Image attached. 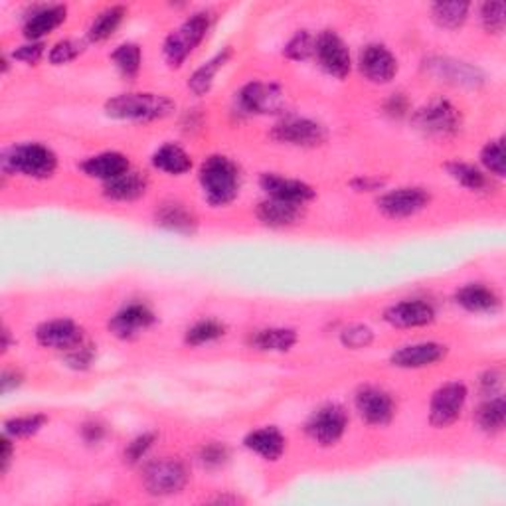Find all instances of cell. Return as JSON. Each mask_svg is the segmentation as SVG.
Segmentation results:
<instances>
[{
	"label": "cell",
	"mask_w": 506,
	"mask_h": 506,
	"mask_svg": "<svg viewBox=\"0 0 506 506\" xmlns=\"http://www.w3.org/2000/svg\"><path fill=\"white\" fill-rule=\"evenodd\" d=\"M200 184L212 206H226L240 192V171L224 155L208 156L200 166Z\"/></svg>",
	"instance_id": "6da1fadb"
},
{
	"label": "cell",
	"mask_w": 506,
	"mask_h": 506,
	"mask_svg": "<svg viewBox=\"0 0 506 506\" xmlns=\"http://www.w3.org/2000/svg\"><path fill=\"white\" fill-rule=\"evenodd\" d=\"M174 102L161 93H121L105 103L109 117L125 121H158L174 111Z\"/></svg>",
	"instance_id": "7a4b0ae2"
},
{
	"label": "cell",
	"mask_w": 506,
	"mask_h": 506,
	"mask_svg": "<svg viewBox=\"0 0 506 506\" xmlns=\"http://www.w3.org/2000/svg\"><path fill=\"white\" fill-rule=\"evenodd\" d=\"M58 168V156L52 148L40 143L16 145L3 155V171L22 174L36 181L49 178Z\"/></svg>",
	"instance_id": "3957f363"
},
{
	"label": "cell",
	"mask_w": 506,
	"mask_h": 506,
	"mask_svg": "<svg viewBox=\"0 0 506 506\" xmlns=\"http://www.w3.org/2000/svg\"><path fill=\"white\" fill-rule=\"evenodd\" d=\"M212 16L214 14L210 10H200V13H194L191 18H186L173 34H168L163 48L168 66L181 67L186 62V58L202 44L208 30L212 26Z\"/></svg>",
	"instance_id": "277c9868"
},
{
	"label": "cell",
	"mask_w": 506,
	"mask_h": 506,
	"mask_svg": "<svg viewBox=\"0 0 506 506\" xmlns=\"http://www.w3.org/2000/svg\"><path fill=\"white\" fill-rule=\"evenodd\" d=\"M188 483V471L178 459H156L143 471V487L155 497H171L181 493Z\"/></svg>",
	"instance_id": "5b68a950"
},
{
	"label": "cell",
	"mask_w": 506,
	"mask_h": 506,
	"mask_svg": "<svg viewBox=\"0 0 506 506\" xmlns=\"http://www.w3.org/2000/svg\"><path fill=\"white\" fill-rule=\"evenodd\" d=\"M413 125L425 135L449 137L461 129V115L457 107L449 103L448 99H433L431 103L415 111Z\"/></svg>",
	"instance_id": "8992f818"
},
{
	"label": "cell",
	"mask_w": 506,
	"mask_h": 506,
	"mask_svg": "<svg viewBox=\"0 0 506 506\" xmlns=\"http://www.w3.org/2000/svg\"><path fill=\"white\" fill-rule=\"evenodd\" d=\"M346 428H349V415H346V410L339 404L323 405L306 422L309 438L315 443L323 445V448H331V445L339 443Z\"/></svg>",
	"instance_id": "52a82bcc"
},
{
	"label": "cell",
	"mask_w": 506,
	"mask_h": 506,
	"mask_svg": "<svg viewBox=\"0 0 506 506\" xmlns=\"http://www.w3.org/2000/svg\"><path fill=\"white\" fill-rule=\"evenodd\" d=\"M467 386L449 382L435 390L430 404V422L435 428H449L459 420L465 404H467Z\"/></svg>",
	"instance_id": "ba28073f"
},
{
	"label": "cell",
	"mask_w": 506,
	"mask_h": 506,
	"mask_svg": "<svg viewBox=\"0 0 506 506\" xmlns=\"http://www.w3.org/2000/svg\"><path fill=\"white\" fill-rule=\"evenodd\" d=\"M431 196L425 188L418 186H405L395 188V191L386 192L378 198V210L392 220H404L420 214L430 206Z\"/></svg>",
	"instance_id": "9c48e42d"
},
{
	"label": "cell",
	"mask_w": 506,
	"mask_h": 506,
	"mask_svg": "<svg viewBox=\"0 0 506 506\" xmlns=\"http://www.w3.org/2000/svg\"><path fill=\"white\" fill-rule=\"evenodd\" d=\"M315 56L326 74L339 79L351 74V49L344 44V40L333 32V30H324L323 34L315 38Z\"/></svg>",
	"instance_id": "30bf717a"
},
{
	"label": "cell",
	"mask_w": 506,
	"mask_h": 506,
	"mask_svg": "<svg viewBox=\"0 0 506 506\" xmlns=\"http://www.w3.org/2000/svg\"><path fill=\"white\" fill-rule=\"evenodd\" d=\"M240 105L247 113L275 115L285 111L287 97L283 89L277 87L275 84L252 82L240 92Z\"/></svg>",
	"instance_id": "8fae6325"
},
{
	"label": "cell",
	"mask_w": 506,
	"mask_h": 506,
	"mask_svg": "<svg viewBox=\"0 0 506 506\" xmlns=\"http://www.w3.org/2000/svg\"><path fill=\"white\" fill-rule=\"evenodd\" d=\"M36 341L44 349L69 352L84 344V329L72 319L46 321L36 329Z\"/></svg>",
	"instance_id": "7c38bea8"
},
{
	"label": "cell",
	"mask_w": 506,
	"mask_h": 506,
	"mask_svg": "<svg viewBox=\"0 0 506 506\" xmlns=\"http://www.w3.org/2000/svg\"><path fill=\"white\" fill-rule=\"evenodd\" d=\"M354 405L360 418L370 425H386L395 415L394 398L386 390L376 388V386H362L354 395Z\"/></svg>",
	"instance_id": "4fadbf2b"
},
{
	"label": "cell",
	"mask_w": 506,
	"mask_h": 506,
	"mask_svg": "<svg viewBox=\"0 0 506 506\" xmlns=\"http://www.w3.org/2000/svg\"><path fill=\"white\" fill-rule=\"evenodd\" d=\"M271 137L277 143L293 146H319L326 141V131L323 125L311 119H287L273 127Z\"/></svg>",
	"instance_id": "5bb4252c"
},
{
	"label": "cell",
	"mask_w": 506,
	"mask_h": 506,
	"mask_svg": "<svg viewBox=\"0 0 506 506\" xmlns=\"http://www.w3.org/2000/svg\"><path fill=\"white\" fill-rule=\"evenodd\" d=\"M360 72L372 84H390L398 74V59L382 44H368L359 58Z\"/></svg>",
	"instance_id": "9a60e30c"
},
{
	"label": "cell",
	"mask_w": 506,
	"mask_h": 506,
	"mask_svg": "<svg viewBox=\"0 0 506 506\" xmlns=\"http://www.w3.org/2000/svg\"><path fill=\"white\" fill-rule=\"evenodd\" d=\"M448 354V346L439 342H415L402 346L390 356V362L395 368L404 370H418L428 368V366L438 364Z\"/></svg>",
	"instance_id": "2e32d148"
},
{
	"label": "cell",
	"mask_w": 506,
	"mask_h": 506,
	"mask_svg": "<svg viewBox=\"0 0 506 506\" xmlns=\"http://www.w3.org/2000/svg\"><path fill=\"white\" fill-rule=\"evenodd\" d=\"M260 186L265 191V194L275 200L281 202H291L305 206L306 202H311L315 198V188L306 182L295 181V178H285L280 174H262Z\"/></svg>",
	"instance_id": "e0dca14e"
},
{
	"label": "cell",
	"mask_w": 506,
	"mask_h": 506,
	"mask_svg": "<svg viewBox=\"0 0 506 506\" xmlns=\"http://www.w3.org/2000/svg\"><path fill=\"white\" fill-rule=\"evenodd\" d=\"M153 324H155V313L143 303H131L123 306V309L109 321V331H111L117 339L129 341L135 339L137 334H141Z\"/></svg>",
	"instance_id": "ac0fdd59"
},
{
	"label": "cell",
	"mask_w": 506,
	"mask_h": 506,
	"mask_svg": "<svg viewBox=\"0 0 506 506\" xmlns=\"http://www.w3.org/2000/svg\"><path fill=\"white\" fill-rule=\"evenodd\" d=\"M384 319L398 329H418V326H428L435 321V309L428 301L422 299L402 301L388 306Z\"/></svg>",
	"instance_id": "d6986e66"
},
{
	"label": "cell",
	"mask_w": 506,
	"mask_h": 506,
	"mask_svg": "<svg viewBox=\"0 0 506 506\" xmlns=\"http://www.w3.org/2000/svg\"><path fill=\"white\" fill-rule=\"evenodd\" d=\"M431 74L445 79V82L455 85H467V87H479L484 82V75L479 67L469 66L465 62L449 58H435L430 59V64H425Z\"/></svg>",
	"instance_id": "ffe728a7"
},
{
	"label": "cell",
	"mask_w": 506,
	"mask_h": 506,
	"mask_svg": "<svg viewBox=\"0 0 506 506\" xmlns=\"http://www.w3.org/2000/svg\"><path fill=\"white\" fill-rule=\"evenodd\" d=\"M67 8L64 4H42L36 6L24 20V36L32 42H40V38L54 32L58 26L66 22Z\"/></svg>",
	"instance_id": "44dd1931"
},
{
	"label": "cell",
	"mask_w": 506,
	"mask_h": 506,
	"mask_svg": "<svg viewBox=\"0 0 506 506\" xmlns=\"http://www.w3.org/2000/svg\"><path fill=\"white\" fill-rule=\"evenodd\" d=\"M82 171L89 178H97V181L109 182L113 181V178L131 171V164H129V158L123 153L111 151V153L89 156L87 161L82 163Z\"/></svg>",
	"instance_id": "7402d4cb"
},
{
	"label": "cell",
	"mask_w": 506,
	"mask_h": 506,
	"mask_svg": "<svg viewBox=\"0 0 506 506\" xmlns=\"http://www.w3.org/2000/svg\"><path fill=\"white\" fill-rule=\"evenodd\" d=\"M244 445L252 453L260 455V457H263L265 461H277L281 459V455L285 453L287 441L285 435L277 428H262L247 433Z\"/></svg>",
	"instance_id": "603a6c76"
},
{
	"label": "cell",
	"mask_w": 506,
	"mask_h": 506,
	"mask_svg": "<svg viewBox=\"0 0 506 506\" xmlns=\"http://www.w3.org/2000/svg\"><path fill=\"white\" fill-rule=\"evenodd\" d=\"M257 217L270 227H289L295 226L303 217V206L281 202L275 198H267L257 206Z\"/></svg>",
	"instance_id": "cb8c5ba5"
},
{
	"label": "cell",
	"mask_w": 506,
	"mask_h": 506,
	"mask_svg": "<svg viewBox=\"0 0 506 506\" xmlns=\"http://www.w3.org/2000/svg\"><path fill=\"white\" fill-rule=\"evenodd\" d=\"M455 301H457V305H461L465 311L471 313H493L501 306L499 295L483 283L463 285L461 289L455 293Z\"/></svg>",
	"instance_id": "d4e9b609"
},
{
	"label": "cell",
	"mask_w": 506,
	"mask_h": 506,
	"mask_svg": "<svg viewBox=\"0 0 506 506\" xmlns=\"http://www.w3.org/2000/svg\"><path fill=\"white\" fill-rule=\"evenodd\" d=\"M146 188H148L146 176H143L141 173L129 171L121 176L113 178V181L103 182V194L109 198V200L131 202L137 200V198L145 196Z\"/></svg>",
	"instance_id": "484cf974"
},
{
	"label": "cell",
	"mask_w": 506,
	"mask_h": 506,
	"mask_svg": "<svg viewBox=\"0 0 506 506\" xmlns=\"http://www.w3.org/2000/svg\"><path fill=\"white\" fill-rule=\"evenodd\" d=\"M155 217H156L158 226H163V227H166V230L178 232V234H194L196 226H198L196 216L181 202L161 204L158 206Z\"/></svg>",
	"instance_id": "4316f807"
},
{
	"label": "cell",
	"mask_w": 506,
	"mask_h": 506,
	"mask_svg": "<svg viewBox=\"0 0 506 506\" xmlns=\"http://www.w3.org/2000/svg\"><path fill=\"white\" fill-rule=\"evenodd\" d=\"M299 341L297 331L283 329V326H271V329L255 331L250 339V344L257 351L265 352H287Z\"/></svg>",
	"instance_id": "83f0119b"
},
{
	"label": "cell",
	"mask_w": 506,
	"mask_h": 506,
	"mask_svg": "<svg viewBox=\"0 0 506 506\" xmlns=\"http://www.w3.org/2000/svg\"><path fill=\"white\" fill-rule=\"evenodd\" d=\"M153 166L166 174L181 176L192 168V158L182 146L166 143L153 155Z\"/></svg>",
	"instance_id": "f1b7e54d"
},
{
	"label": "cell",
	"mask_w": 506,
	"mask_h": 506,
	"mask_svg": "<svg viewBox=\"0 0 506 506\" xmlns=\"http://www.w3.org/2000/svg\"><path fill=\"white\" fill-rule=\"evenodd\" d=\"M125 16H127V8L121 4L103 8L87 28L89 42H105L107 38H111L115 34V30L121 26Z\"/></svg>",
	"instance_id": "f546056e"
},
{
	"label": "cell",
	"mask_w": 506,
	"mask_h": 506,
	"mask_svg": "<svg viewBox=\"0 0 506 506\" xmlns=\"http://www.w3.org/2000/svg\"><path fill=\"white\" fill-rule=\"evenodd\" d=\"M504 420H506V404L501 394L489 395V398L479 405L477 412H475V422H477L479 430L491 435L502 431Z\"/></svg>",
	"instance_id": "4dcf8cb0"
},
{
	"label": "cell",
	"mask_w": 506,
	"mask_h": 506,
	"mask_svg": "<svg viewBox=\"0 0 506 506\" xmlns=\"http://www.w3.org/2000/svg\"><path fill=\"white\" fill-rule=\"evenodd\" d=\"M230 56H232V49L226 48L224 52H217L212 59H208L204 66L198 67L196 72L192 74V77L188 79V87H191V92L196 93V95H204V93L210 92L216 74L220 72L224 64L227 62V59H230Z\"/></svg>",
	"instance_id": "1f68e13d"
},
{
	"label": "cell",
	"mask_w": 506,
	"mask_h": 506,
	"mask_svg": "<svg viewBox=\"0 0 506 506\" xmlns=\"http://www.w3.org/2000/svg\"><path fill=\"white\" fill-rule=\"evenodd\" d=\"M469 3L463 0H451V3H435L431 6V18L438 22L441 28L455 30L465 24V20L469 16Z\"/></svg>",
	"instance_id": "d6a6232c"
},
{
	"label": "cell",
	"mask_w": 506,
	"mask_h": 506,
	"mask_svg": "<svg viewBox=\"0 0 506 506\" xmlns=\"http://www.w3.org/2000/svg\"><path fill=\"white\" fill-rule=\"evenodd\" d=\"M445 168H448V173H449L453 181H457L459 184H463L465 188H469V191H473V192L484 191V188L489 186V178L484 176V173L479 171L477 166L455 161V163L445 164Z\"/></svg>",
	"instance_id": "836d02e7"
},
{
	"label": "cell",
	"mask_w": 506,
	"mask_h": 506,
	"mask_svg": "<svg viewBox=\"0 0 506 506\" xmlns=\"http://www.w3.org/2000/svg\"><path fill=\"white\" fill-rule=\"evenodd\" d=\"M111 59H113L115 67L119 69V74H121L125 79H133V77H137L138 72H141L143 54H141V48H138L137 44H131V42L121 44L111 54Z\"/></svg>",
	"instance_id": "e575fe53"
},
{
	"label": "cell",
	"mask_w": 506,
	"mask_h": 506,
	"mask_svg": "<svg viewBox=\"0 0 506 506\" xmlns=\"http://www.w3.org/2000/svg\"><path fill=\"white\" fill-rule=\"evenodd\" d=\"M48 423L44 413H30V415H18V418H10L4 422V433L13 439L32 438L40 430Z\"/></svg>",
	"instance_id": "d590c367"
},
{
	"label": "cell",
	"mask_w": 506,
	"mask_h": 506,
	"mask_svg": "<svg viewBox=\"0 0 506 506\" xmlns=\"http://www.w3.org/2000/svg\"><path fill=\"white\" fill-rule=\"evenodd\" d=\"M224 334H226V326L220 321L206 319V321H198L196 324H192L191 329L186 331L184 341L191 346H202V344L222 339Z\"/></svg>",
	"instance_id": "8d00e7d4"
},
{
	"label": "cell",
	"mask_w": 506,
	"mask_h": 506,
	"mask_svg": "<svg viewBox=\"0 0 506 506\" xmlns=\"http://www.w3.org/2000/svg\"><path fill=\"white\" fill-rule=\"evenodd\" d=\"M481 163L487 171L494 176L502 178L506 171V155H504V141L497 138V141H489L481 151Z\"/></svg>",
	"instance_id": "74e56055"
},
{
	"label": "cell",
	"mask_w": 506,
	"mask_h": 506,
	"mask_svg": "<svg viewBox=\"0 0 506 506\" xmlns=\"http://www.w3.org/2000/svg\"><path fill=\"white\" fill-rule=\"evenodd\" d=\"M481 24L491 34H501L506 24L504 16V3L501 0H494V3H484L481 6Z\"/></svg>",
	"instance_id": "f35d334b"
},
{
	"label": "cell",
	"mask_w": 506,
	"mask_h": 506,
	"mask_svg": "<svg viewBox=\"0 0 506 506\" xmlns=\"http://www.w3.org/2000/svg\"><path fill=\"white\" fill-rule=\"evenodd\" d=\"M283 54L289 58V59H306L315 54V38L306 32V30H301V32H297L289 42H287Z\"/></svg>",
	"instance_id": "ab89813d"
},
{
	"label": "cell",
	"mask_w": 506,
	"mask_h": 506,
	"mask_svg": "<svg viewBox=\"0 0 506 506\" xmlns=\"http://www.w3.org/2000/svg\"><path fill=\"white\" fill-rule=\"evenodd\" d=\"M374 341V333L370 326L366 324H351L341 333V342L346 346V349H366L370 346Z\"/></svg>",
	"instance_id": "60d3db41"
},
{
	"label": "cell",
	"mask_w": 506,
	"mask_h": 506,
	"mask_svg": "<svg viewBox=\"0 0 506 506\" xmlns=\"http://www.w3.org/2000/svg\"><path fill=\"white\" fill-rule=\"evenodd\" d=\"M84 52V42H79V40H62V42H58L52 49H49V62L54 66H64L74 62V59Z\"/></svg>",
	"instance_id": "b9f144b4"
},
{
	"label": "cell",
	"mask_w": 506,
	"mask_h": 506,
	"mask_svg": "<svg viewBox=\"0 0 506 506\" xmlns=\"http://www.w3.org/2000/svg\"><path fill=\"white\" fill-rule=\"evenodd\" d=\"M156 441V435L155 433H141L138 438H135L131 443L125 448V461L129 465H135L141 459L146 457V453L151 451V448Z\"/></svg>",
	"instance_id": "7bdbcfd3"
},
{
	"label": "cell",
	"mask_w": 506,
	"mask_h": 506,
	"mask_svg": "<svg viewBox=\"0 0 506 506\" xmlns=\"http://www.w3.org/2000/svg\"><path fill=\"white\" fill-rule=\"evenodd\" d=\"M198 459L208 469H217L222 467V465L230 459V451H227L226 445L222 443H208L200 449V455H198Z\"/></svg>",
	"instance_id": "ee69618b"
},
{
	"label": "cell",
	"mask_w": 506,
	"mask_h": 506,
	"mask_svg": "<svg viewBox=\"0 0 506 506\" xmlns=\"http://www.w3.org/2000/svg\"><path fill=\"white\" fill-rule=\"evenodd\" d=\"M66 360H67V366H72V368L85 370L93 362V349L92 346H84V344L77 346V349L67 352Z\"/></svg>",
	"instance_id": "f6af8a7d"
},
{
	"label": "cell",
	"mask_w": 506,
	"mask_h": 506,
	"mask_svg": "<svg viewBox=\"0 0 506 506\" xmlns=\"http://www.w3.org/2000/svg\"><path fill=\"white\" fill-rule=\"evenodd\" d=\"M44 48L46 46L42 42H30V44L16 48L13 52V58L24 64H38L44 56Z\"/></svg>",
	"instance_id": "bcb514c9"
},
{
	"label": "cell",
	"mask_w": 506,
	"mask_h": 506,
	"mask_svg": "<svg viewBox=\"0 0 506 506\" xmlns=\"http://www.w3.org/2000/svg\"><path fill=\"white\" fill-rule=\"evenodd\" d=\"M501 388H502V372L501 370L493 368L481 376V392L487 395V398L489 395L501 394Z\"/></svg>",
	"instance_id": "7dc6e473"
},
{
	"label": "cell",
	"mask_w": 506,
	"mask_h": 506,
	"mask_svg": "<svg viewBox=\"0 0 506 506\" xmlns=\"http://www.w3.org/2000/svg\"><path fill=\"white\" fill-rule=\"evenodd\" d=\"M82 435H84V439H85L87 443H99V441L103 439L105 430H103L102 423L89 422V423H85L84 428H82Z\"/></svg>",
	"instance_id": "c3c4849f"
},
{
	"label": "cell",
	"mask_w": 506,
	"mask_h": 506,
	"mask_svg": "<svg viewBox=\"0 0 506 506\" xmlns=\"http://www.w3.org/2000/svg\"><path fill=\"white\" fill-rule=\"evenodd\" d=\"M10 439L13 438H8V435L4 433L3 441H0V471L3 473L8 471V465H10V461H13V441Z\"/></svg>",
	"instance_id": "681fc988"
},
{
	"label": "cell",
	"mask_w": 506,
	"mask_h": 506,
	"mask_svg": "<svg viewBox=\"0 0 506 506\" xmlns=\"http://www.w3.org/2000/svg\"><path fill=\"white\" fill-rule=\"evenodd\" d=\"M386 109H388V113H390V115H398V117H402V115L408 113V109H410V105H408V99H405L402 93L394 95V97L390 99V102H388V105H386Z\"/></svg>",
	"instance_id": "f907efd6"
},
{
	"label": "cell",
	"mask_w": 506,
	"mask_h": 506,
	"mask_svg": "<svg viewBox=\"0 0 506 506\" xmlns=\"http://www.w3.org/2000/svg\"><path fill=\"white\" fill-rule=\"evenodd\" d=\"M384 184V181L380 178H368V176H360L352 181V186L356 188L359 192H370V191H378V188Z\"/></svg>",
	"instance_id": "816d5d0a"
},
{
	"label": "cell",
	"mask_w": 506,
	"mask_h": 506,
	"mask_svg": "<svg viewBox=\"0 0 506 506\" xmlns=\"http://www.w3.org/2000/svg\"><path fill=\"white\" fill-rule=\"evenodd\" d=\"M0 384H3V392L6 394V392L14 390V388H18L20 384H22V374H20L18 370H4Z\"/></svg>",
	"instance_id": "f5cc1de1"
},
{
	"label": "cell",
	"mask_w": 506,
	"mask_h": 506,
	"mask_svg": "<svg viewBox=\"0 0 506 506\" xmlns=\"http://www.w3.org/2000/svg\"><path fill=\"white\" fill-rule=\"evenodd\" d=\"M10 349V331L6 329H3V352H6Z\"/></svg>",
	"instance_id": "db71d44e"
}]
</instances>
